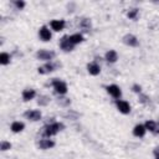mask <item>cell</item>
I'll list each match as a JSON object with an SVG mask.
<instances>
[{
	"mask_svg": "<svg viewBox=\"0 0 159 159\" xmlns=\"http://www.w3.org/2000/svg\"><path fill=\"white\" fill-rule=\"evenodd\" d=\"M63 128V124L62 123H51V124H47L43 129V133H45V135H47V137H51V135H53V134H56L57 132H60L61 129Z\"/></svg>",
	"mask_w": 159,
	"mask_h": 159,
	"instance_id": "obj_1",
	"label": "cell"
},
{
	"mask_svg": "<svg viewBox=\"0 0 159 159\" xmlns=\"http://www.w3.org/2000/svg\"><path fill=\"white\" fill-rule=\"evenodd\" d=\"M52 86L55 88V91L58 93V94H65L67 92V86L65 82L60 81V80H53L52 81Z\"/></svg>",
	"mask_w": 159,
	"mask_h": 159,
	"instance_id": "obj_2",
	"label": "cell"
},
{
	"mask_svg": "<svg viewBox=\"0 0 159 159\" xmlns=\"http://www.w3.org/2000/svg\"><path fill=\"white\" fill-rule=\"evenodd\" d=\"M53 56H55L53 52H50V51H46V50H41L36 53V57L39 60H43V61H50V60H52Z\"/></svg>",
	"mask_w": 159,
	"mask_h": 159,
	"instance_id": "obj_3",
	"label": "cell"
},
{
	"mask_svg": "<svg viewBox=\"0 0 159 159\" xmlns=\"http://www.w3.org/2000/svg\"><path fill=\"white\" fill-rule=\"evenodd\" d=\"M116 106H117V108L119 109V112H122V113H124V114H128V113L130 112V106H129V103L125 102V101H117V102H116Z\"/></svg>",
	"mask_w": 159,
	"mask_h": 159,
	"instance_id": "obj_4",
	"label": "cell"
},
{
	"mask_svg": "<svg viewBox=\"0 0 159 159\" xmlns=\"http://www.w3.org/2000/svg\"><path fill=\"white\" fill-rule=\"evenodd\" d=\"M107 92H108L112 97H114V98H119L120 94H122L120 88H119L118 86H116V84H111V86H108V87H107Z\"/></svg>",
	"mask_w": 159,
	"mask_h": 159,
	"instance_id": "obj_5",
	"label": "cell"
},
{
	"mask_svg": "<svg viewBox=\"0 0 159 159\" xmlns=\"http://www.w3.org/2000/svg\"><path fill=\"white\" fill-rule=\"evenodd\" d=\"M25 118L30 119V120H39L41 118V112L40 111H27L24 113Z\"/></svg>",
	"mask_w": 159,
	"mask_h": 159,
	"instance_id": "obj_6",
	"label": "cell"
},
{
	"mask_svg": "<svg viewBox=\"0 0 159 159\" xmlns=\"http://www.w3.org/2000/svg\"><path fill=\"white\" fill-rule=\"evenodd\" d=\"M60 46H61V48H62V50H65V51H71V50L73 48V46H75V45L70 41V39H68L67 36H65V37L61 40Z\"/></svg>",
	"mask_w": 159,
	"mask_h": 159,
	"instance_id": "obj_7",
	"label": "cell"
},
{
	"mask_svg": "<svg viewBox=\"0 0 159 159\" xmlns=\"http://www.w3.org/2000/svg\"><path fill=\"white\" fill-rule=\"evenodd\" d=\"M40 37L42 41H50L51 40V32L46 26H42L40 29Z\"/></svg>",
	"mask_w": 159,
	"mask_h": 159,
	"instance_id": "obj_8",
	"label": "cell"
},
{
	"mask_svg": "<svg viewBox=\"0 0 159 159\" xmlns=\"http://www.w3.org/2000/svg\"><path fill=\"white\" fill-rule=\"evenodd\" d=\"M123 41H124L125 45H129V46H137V45H138L137 37L133 36V35H125V36L123 37Z\"/></svg>",
	"mask_w": 159,
	"mask_h": 159,
	"instance_id": "obj_9",
	"label": "cell"
},
{
	"mask_svg": "<svg viewBox=\"0 0 159 159\" xmlns=\"http://www.w3.org/2000/svg\"><path fill=\"white\" fill-rule=\"evenodd\" d=\"M51 27L55 31H61L65 27V21L63 20H52L51 21Z\"/></svg>",
	"mask_w": 159,
	"mask_h": 159,
	"instance_id": "obj_10",
	"label": "cell"
},
{
	"mask_svg": "<svg viewBox=\"0 0 159 159\" xmlns=\"http://www.w3.org/2000/svg\"><path fill=\"white\" fill-rule=\"evenodd\" d=\"M87 68H88V72H89L91 75H93V76H97V75L101 72V68H99V66H98L96 62L89 63V65L87 66Z\"/></svg>",
	"mask_w": 159,
	"mask_h": 159,
	"instance_id": "obj_11",
	"label": "cell"
},
{
	"mask_svg": "<svg viewBox=\"0 0 159 159\" xmlns=\"http://www.w3.org/2000/svg\"><path fill=\"white\" fill-rule=\"evenodd\" d=\"M145 127L143 125V124H138V125H135L134 127V129H133V134L135 135V137H143L144 134H145Z\"/></svg>",
	"mask_w": 159,
	"mask_h": 159,
	"instance_id": "obj_12",
	"label": "cell"
},
{
	"mask_svg": "<svg viewBox=\"0 0 159 159\" xmlns=\"http://www.w3.org/2000/svg\"><path fill=\"white\" fill-rule=\"evenodd\" d=\"M39 145H40L41 149H50V148H52L55 145V142L51 140V139H42V140H40Z\"/></svg>",
	"mask_w": 159,
	"mask_h": 159,
	"instance_id": "obj_13",
	"label": "cell"
},
{
	"mask_svg": "<svg viewBox=\"0 0 159 159\" xmlns=\"http://www.w3.org/2000/svg\"><path fill=\"white\" fill-rule=\"evenodd\" d=\"M117 58H118V55H117V52H116L114 50H109V51L106 53V60H107L108 62H111V63L116 62Z\"/></svg>",
	"mask_w": 159,
	"mask_h": 159,
	"instance_id": "obj_14",
	"label": "cell"
},
{
	"mask_svg": "<svg viewBox=\"0 0 159 159\" xmlns=\"http://www.w3.org/2000/svg\"><path fill=\"white\" fill-rule=\"evenodd\" d=\"M144 127H145V129H148V130H150V132H154V133H158V132H159V129L157 128L155 122H153V120H147Z\"/></svg>",
	"mask_w": 159,
	"mask_h": 159,
	"instance_id": "obj_15",
	"label": "cell"
},
{
	"mask_svg": "<svg viewBox=\"0 0 159 159\" xmlns=\"http://www.w3.org/2000/svg\"><path fill=\"white\" fill-rule=\"evenodd\" d=\"M35 97V91L34 89H25L24 92H22V98H24V101H30V99H32Z\"/></svg>",
	"mask_w": 159,
	"mask_h": 159,
	"instance_id": "obj_16",
	"label": "cell"
},
{
	"mask_svg": "<svg viewBox=\"0 0 159 159\" xmlns=\"http://www.w3.org/2000/svg\"><path fill=\"white\" fill-rule=\"evenodd\" d=\"M68 39H70V41H71L73 45L80 43V42H82V41H83V37H82V35H81V34H75V35H71Z\"/></svg>",
	"mask_w": 159,
	"mask_h": 159,
	"instance_id": "obj_17",
	"label": "cell"
},
{
	"mask_svg": "<svg viewBox=\"0 0 159 159\" xmlns=\"http://www.w3.org/2000/svg\"><path fill=\"white\" fill-rule=\"evenodd\" d=\"M24 128H25V125H24V123H21V122H14V123L11 124V130L15 132V133L21 132Z\"/></svg>",
	"mask_w": 159,
	"mask_h": 159,
	"instance_id": "obj_18",
	"label": "cell"
},
{
	"mask_svg": "<svg viewBox=\"0 0 159 159\" xmlns=\"http://www.w3.org/2000/svg\"><path fill=\"white\" fill-rule=\"evenodd\" d=\"M10 62V55L6 53V52H2L0 55V63L1 65H7Z\"/></svg>",
	"mask_w": 159,
	"mask_h": 159,
	"instance_id": "obj_19",
	"label": "cell"
},
{
	"mask_svg": "<svg viewBox=\"0 0 159 159\" xmlns=\"http://www.w3.org/2000/svg\"><path fill=\"white\" fill-rule=\"evenodd\" d=\"M51 71H53V66L51 63H47L43 67L39 68V73H47V72H51Z\"/></svg>",
	"mask_w": 159,
	"mask_h": 159,
	"instance_id": "obj_20",
	"label": "cell"
},
{
	"mask_svg": "<svg viewBox=\"0 0 159 159\" xmlns=\"http://www.w3.org/2000/svg\"><path fill=\"white\" fill-rule=\"evenodd\" d=\"M11 148V144L7 143V142H1V145H0V149L1 150H7Z\"/></svg>",
	"mask_w": 159,
	"mask_h": 159,
	"instance_id": "obj_21",
	"label": "cell"
},
{
	"mask_svg": "<svg viewBox=\"0 0 159 159\" xmlns=\"http://www.w3.org/2000/svg\"><path fill=\"white\" fill-rule=\"evenodd\" d=\"M137 14H138V9H133V10H130V11L128 12V17H129V19H135Z\"/></svg>",
	"mask_w": 159,
	"mask_h": 159,
	"instance_id": "obj_22",
	"label": "cell"
},
{
	"mask_svg": "<svg viewBox=\"0 0 159 159\" xmlns=\"http://www.w3.org/2000/svg\"><path fill=\"white\" fill-rule=\"evenodd\" d=\"M81 25H82L83 27H86V29H88V27L91 26V24L88 22V20H87V19H84V20L82 21V24H81Z\"/></svg>",
	"mask_w": 159,
	"mask_h": 159,
	"instance_id": "obj_23",
	"label": "cell"
},
{
	"mask_svg": "<svg viewBox=\"0 0 159 159\" xmlns=\"http://www.w3.org/2000/svg\"><path fill=\"white\" fill-rule=\"evenodd\" d=\"M15 5H16L19 9H22V7L25 6V2H24V1H16V2H15Z\"/></svg>",
	"mask_w": 159,
	"mask_h": 159,
	"instance_id": "obj_24",
	"label": "cell"
},
{
	"mask_svg": "<svg viewBox=\"0 0 159 159\" xmlns=\"http://www.w3.org/2000/svg\"><path fill=\"white\" fill-rule=\"evenodd\" d=\"M133 91H134V92H140V86L134 84V86H133Z\"/></svg>",
	"mask_w": 159,
	"mask_h": 159,
	"instance_id": "obj_25",
	"label": "cell"
},
{
	"mask_svg": "<svg viewBox=\"0 0 159 159\" xmlns=\"http://www.w3.org/2000/svg\"><path fill=\"white\" fill-rule=\"evenodd\" d=\"M155 159H159V155H157V158H155Z\"/></svg>",
	"mask_w": 159,
	"mask_h": 159,
	"instance_id": "obj_26",
	"label": "cell"
}]
</instances>
